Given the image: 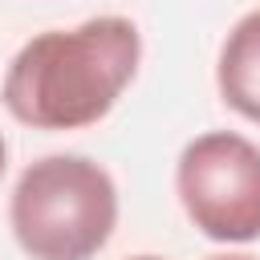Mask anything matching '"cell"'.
<instances>
[{"instance_id":"obj_1","label":"cell","mask_w":260,"mask_h":260,"mask_svg":"<svg viewBox=\"0 0 260 260\" xmlns=\"http://www.w3.org/2000/svg\"><path fill=\"white\" fill-rule=\"evenodd\" d=\"M142 57L138 24L93 16L77 28H49L8 61L4 110L32 130H81L102 122L134 81Z\"/></svg>"},{"instance_id":"obj_2","label":"cell","mask_w":260,"mask_h":260,"mask_svg":"<svg viewBox=\"0 0 260 260\" xmlns=\"http://www.w3.org/2000/svg\"><path fill=\"white\" fill-rule=\"evenodd\" d=\"M8 223L28 260H93L118 228V187L85 154H45L20 171Z\"/></svg>"},{"instance_id":"obj_3","label":"cell","mask_w":260,"mask_h":260,"mask_svg":"<svg viewBox=\"0 0 260 260\" xmlns=\"http://www.w3.org/2000/svg\"><path fill=\"white\" fill-rule=\"evenodd\" d=\"M187 219L215 244L260 240V146L236 130L191 138L175 167Z\"/></svg>"},{"instance_id":"obj_4","label":"cell","mask_w":260,"mask_h":260,"mask_svg":"<svg viewBox=\"0 0 260 260\" xmlns=\"http://www.w3.org/2000/svg\"><path fill=\"white\" fill-rule=\"evenodd\" d=\"M215 85L228 110L260 126V8L240 16L232 32L223 37L219 65H215Z\"/></svg>"},{"instance_id":"obj_5","label":"cell","mask_w":260,"mask_h":260,"mask_svg":"<svg viewBox=\"0 0 260 260\" xmlns=\"http://www.w3.org/2000/svg\"><path fill=\"white\" fill-rule=\"evenodd\" d=\"M4 167H8V146H4V134H0V179H4Z\"/></svg>"},{"instance_id":"obj_6","label":"cell","mask_w":260,"mask_h":260,"mask_svg":"<svg viewBox=\"0 0 260 260\" xmlns=\"http://www.w3.org/2000/svg\"><path fill=\"white\" fill-rule=\"evenodd\" d=\"M207 260H256V256H207Z\"/></svg>"},{"instance_id":"obj_7","label":"cell","mask_w":260,"mask_h":260,"mask_svg":"<svg viewBox=\"0 0 260 260\" xmlns=\"http://www.w3.org/2000/svg\"><path fill=\"white\" fill-rule=\"evenodd\" d=\"M130 260H162V256H130Z\"/></svg>"}]
</instances>
